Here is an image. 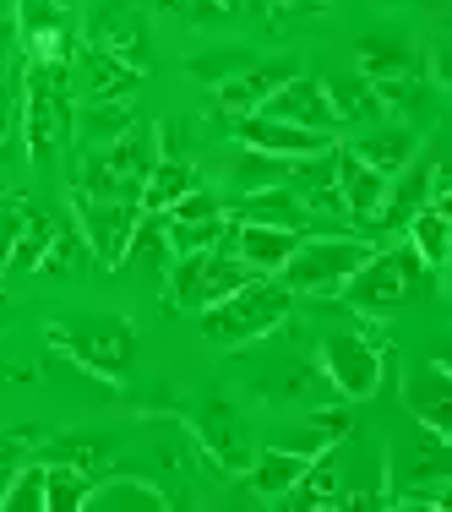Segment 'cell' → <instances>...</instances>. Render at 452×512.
Listing matches in <instances>:
<instances>
[{
    "mask_svg": "<svg viewBox=\"0 0 452 512\" xmlns=\"http://www.w3.org/2000/svg\"><path fill=\"white\" fill-rule=\"evenodd\" d=\"M88 44L126 66H148V17H142L137 0H99L88 17Z\"/></svg>",
    "mask_w": 452,
    "mask_h": 512,
    "instance_id": "8",
    "label": "cell"
},
{
    "mask_svg": "<svg viewBox=\"0 0 452 512\" xmlns=\"http://www.w3.org/2000/svg\"><path fill=\"white\" fill-rule=\"evenodd\" d=\"M0 507L6 512H44V463H22L11 474V485L0 491Z\"/></svg>",
    "mask_w": 452,
    "mask_h": 512,
    "instance_id": "32",
    "label": "cell"
},
{
    "mask_svg": "<svg viewBox=\"0 0 452 512\" xmlns=\"http://www.w3.org/2000/svg\"><path fill=\"white\" fill-rule=\"evenodd\" d=\"M322 371L344 398H371L382 382V349L365 333H327L322 338Z\"/></svg>",
    "mask_w": 452,
    "mask_h": 512,
    "instance_id": "9",
    "label": "cell"
},
{
    "mask_svg": "<svg viewBox=\"0 0 452 512\" xmlns=\"http://www.w3.org/2000/svg\"><path fill=\"white\" fill-rule=\"evenodd\" d=\"M409 246L420 251V262L425 267H442L447 262V246H452V218H447V191H442V180H436V191H431V202L420 207V213L409 218Z\"/></svg>",
    "mask_w": 452,
    "mask_h": 512,
    "instance_id": "20",
    "label": "cell"
},
{
    "mask_svg": "<svg viewBox=\"0 0 452 512\" xmlns=\"http://www.w3.org/2000/svg\"><path fill=\"white\" fill-rule=\"evenodd\" d=\"M71 93H66V66H44V60H33L28 71V88H22V148L39 169H50L60 148L71 142Z\"/></svg>",
    "mask_w": 452,
    "mask_h": 512,
    "instance_id": "3",
    "label": "cell"
},
{
    "mask_svg": "<svg viewBox=\"0 0 452 512\" xmlns=\"http://www.w3.org/2000/svg\"><path fill=\"white\" fill-rule=\"evenodd\" d=\"M22 33L33 44V60L66 66V11H60V0H22Z\"/></svg>",
    "mask_w": 452,
    "mask_h": 512,
    "instance_id": "19",
    "label": "cell"
},
{
    "mask_svg": "<svg viewBox=\"0 0 452 512\" xmlns=\"http://www.w3.org/2000/svg\"><path fill=\"white\" fill-rule=\"evenodd\" d=\"M22 463H28V442H22V436H0V491L11 485V474H17Z\"/></svg>",
    "mask_w": 452,
    "mask_h": 512,
    "instance_id": "35",
    "label": "cell"
},
{
    "mask_svg": "<svg viewBox=\"0 0 452 512\" xmlns=\"http://www.w3.org/2000/svg\"><path fill=\"white\" fill-rule=\"evenodd\" d=\"M71 207H77V224H82V235H88L93 256H99L104 267L126 262V240L142 218V202L137 197H82V191H71Z\"/></svg>",
    "mask_w": 452,
    "mask_h": 512,
    "instance_id": "7",
    "label": "cell"
},
{
    "mask_svg": "<svg viewBox=\"0 0 452 512\" xmlns=\"http://www.w3.org/2000/svg\"><path fill=\"white\" fill-rule=\"evenodd\" d=\"M305 463H311L305 453H289V447H267V453H256L251 469H246V474H251V491H256V496H284L289 485H295L300 474H305Z\"/></svg>",
    "mask_w": 452,
    "mask_h": 512,
    "instance_id": "25",
    "label": "cell"
},
{
    "mask_svg": "<svg viewBox=\"0 0 452 512\" xmlns=\"http://www.w3.org/2000/svg\"><path fill=\"white\" fill-rule=\"evenodd\" d=\"M164 278H169V300H175V306L202 311V306H213V300H224L229 289H240V284H246V278H251V267L240 262L235 251L207 246V251H186V256H175Z\"/></svg>",
    "mask_w": 452,
    "mask_h": 512,
    "instance_id": "5",
    "label": "cell"
},
{
    "mask_svg": "<svg viewBox=\"0 0 452 512\" xmlns=\"http://www.w3.org/2000/svg\"><path fill=\"white\" fill-rule=\"evenodd\" d=\"M240 218H251V224H278V229H300L311 224V207H305L289 186H267V191H251L246 202H240Z\"/></svg>",
    "mask_w": 452,
    "mask_h": 512,
    "instance_id": "22",
    "label": "cell"
},
{
    "mask_svg": "<svg viewBox=\"0 0 452 512\" xmlns=\"http://www.w3.org/2000/svg\"><path fill=\"white\" fill-rule=\"evenodd\" d=\"M333 180H338V197H344L349 218H376V207L387 197V175H376L371 164H360L349 148L333 153Z\"/></svg>",
    "mask_w": 452,
    "mask_h": 512,
    "instance_id": "16",
    "label": "cell"
},
{
    "mask_svg": "<svg viewBox=\"0 0 452 512\" xmlns=\"http://www.w3.org/2000/svg\"><path fill=\"white\" fill-rule=\"evenodd\" d=\"M436 180H442V164H420V169H409V175H403L398 186L387 180V197H382V207H376V224H382V229H403L425 202H431Z\"/></svg>",
    "mask_w": 452,
    "mask_h": 512,
    "instance_id": "18",
    "label": "cell"
},
{
    "mask_svg": "<svg viewBox=\"0 0 452 512\" xmlns=\"http://www.w3.org/2000/svg\"><path fill=\"white\" fill-rule=\"evenodd\" d=\"M300 229H278V224H251V218H240V224L224 229V251H235L240 262L251 267V273H278V267L295 256L300 246Z\"/></svg>",
    "mask_w": 452,
    "mask_h": 512,
    "instance_id": "11",
    "label": "cell"
},
{
    "mask_svg": "<svg viewBox=\"0 0 452 512\" xmlns=\"http://www.w3.org/2000/svg\"><path fill=\"white\" fill-rule=\"evenodd\" d=\"M77 82H82V93H88V99L109 104V99H131V93H137V82H142V71L126 66V60H115V55H104V50H93V44H82Z\"/></svg>",
    "mask_w": 452,
    "mask_h": 512,
    "instance_id": "15",
    "label": "cell"
},
{
    "mask_svg": "<svg viewBox=\"0 0 452 512\" xmlns=\"http://www.w3.org/2000/svg\"><path fill=\"white\" fill-rule=\"evenodd\" d=\"M88 507H153V512H164L169 502H164V496H158L153 491V485H131V480H104V485H93V491H88Z\"/></svg>",
    "mask_w": 452,
    "mask_h": 512,
    "instance_id": "31",
    "label": "cell"
},
{
    "mask_svg": "<svg viewBox=\"0 0 452 512\" xmlns=\"http://www.w3.org/2000/svg\"><path fill=\"white\" fill-rule=\"evenodd\" d=\"M50 338L66 349L71 360H82L99 376H126L131 360H137V333H131L120 316H88V322H66L50 327Z\"/></svg>",
    "mask_w": 452,
    "mask_h": 512,
    "instance_id": "6",
    "label": "cell"
},
{
    "mask_svg": "<svg viewBox=\"0 0 452 512\" xmlns=\"http://www.w3.org/2000/svg\"><path fill=\"white\" fill-rule=\"evenodd\" d=\"M289 164H295V158L246 148L235 158V191H240V197H251V191H267V186H289Z\"/></svg>",
    "mask_w": 452,
    "mask_h": 512,
    "instance_id": "29",
    "label": "cell"
},
{
    "mask_svg": "<svg viewBox=\"0 0 452 512\" xmlns=\"http://www.w3.org/2000/svg\"><path fill=\"white\" fill-rule=\"evenodd\" d=\"M295 306V289L284 278H267V273H251L240 289H229L224 300L202 306V333L213 344H251V338H267L278 322Z\"/></svg>",
    "mask_w": 452,
    "mask_h": 512,
    "instance_id": "1",
    "label": "cell"
},
{
    "mask_svg": "<svg viewBox=\"0 0 452 512\" xmlns=\"http://www.w3.org/2000/svg\"><path fill=\"white\" fill-rule=\"evenodd\" d=\"M360 71L365 82H398L414 71V55L398 39H360Z\"/></svg>",
    "mask_w": 452,
    "mask_h": 512,
    "instance_id": "30",
    "label": "cell"
},
{
    "mask_svg": "<svg viewBox=\"0 0 452 512\" xmlns=\"http://www.w3.org/2000/svg\"><path fill=\"white\" fill-rule=\"evenodd\" d=\"M71 126H82V137H88L93 148H104V142L126 137L137 120H131V99H109V104L93 99L88 109H82V115H71Z\"/></svg>",
    "mask_w": 452,
    "mask_h": 512,
    "instance_id": "28",
    "label": "cell"
},
{
    "mask_svg": "<svg viewBox=\"0 0 452 512\" xmlns=\"http://www.w3.org/2000/svg\"><path fill=\"white\" fill-rule=\"evenodd\" d=\"M93 491V474L71 469V463H44V512H82Z\"/></svg>",
    "mask_w": 452,
    "mask_h": 512,
    "instance_id": "27",
    "label": "cell"
},
{
    "mask_svg": "<svg viewBox=\"0 0 452 512\" xmlns=\"http://www.w3.org/2000/svg\"><path fill=\"white\" fill-rule=\"evenodd\" d=\"M0 17H6V0H0Z\"/></svg>",
    "mask_w": 452,
    "mask_h": 512,
    "instance_id": "36",
    "label": "cell"
},
{
    "mask_svg": "<svg viewBox=\"0 0 452 512\" xmlns=\"http://www.w3.org/2000/svg\"><path fill=\"white\" fill-rule=\"evenodd\" d=\"M126 262H137L142 273H153V278L169 273L175 246H169V235H164V213H142L137 218V229H131V240H126ZM126 262H120V267H126Z\"/></svg>",
    "mask_w": 452,
    "mask_h": 512,
    "instance_id": "24",
    "label": "cell"
},
{
    "mask_svg": "<svg viewBox=\"0 0 452 512\" xmlns=\"http://www.w3.org/2000/svg\"><path fill=\"white\" fill-rule=\"evenodd\" d=\"M251 115L284 120V126H305V131H327V137L338 131V109L327 99V82L305 77V71H295L278 93H267L262 109H251Z\"/></svg>",
    "mask_w": 452,
    "mask_h": 512,
    "instance_id": "10",
    "label": "cell"
},
{
    "mask_svg": "<svg viewBox=\"0 0 452 512\" xmlns=\"http://www.w3.org/2000/svg\"><path fill=\"white\" fill-rule=\"evenodd\" d=\"M365 256H371L365 240H349V235H305L300 246H295V256L278 267V278H284L295 295H338Z\"/></svg>",
    "mask_w": 452,
    "mask_h": 512,
    "instance_id": "4",
    "label": "cell"
},
{
    "mask_svg": "<svg viewBox=\"0 0 452 512\" xmlns=\"http://www.w3.org/2000/svg\"><path fill=\"white\" fill-rule=\"evenodd\" d=\"M295 60H267V66H246L240 77H229V82H218L213 88V99H218V109H229V115H251V109H262V99L267 93H278L289 77H295Z\"/></svg>",
    "mask_w": 452,
    "mask_h": 512,
    "instance_id": "14",
    "label": "cell"
},
{
    "mask_svg": "<svg viewBox=\"0 0 452 512\" xmlns=\"http://www.w3.org/2000/svg\"><path fill=\"white\" fill-rule=\"evenodd\" d=\"M235 137L246 142V148H262V153H278V158H311V153L333 148L327 131L284 126V120H267V115H240L235 120Z\"/></svg>",
    "mask_w": 452,
    "mask_h": 512,
    "instance_id": "13",
    "label": "cell"
},
{
    "mask_svg": "<svg viewBox=\"0 0 452 512\" xmlns=\"http://www.w3.org/2000/svg\"><path fill=\"white\" fill-rule=\"evenodd\" d=\"M197 436H202L207 453H213L218 469H229V474H246L251 469V458H256L251 431H246V420H240L229 404H207L197 414Z\"/></svg>",
    "mask_w": 452,
    "mask_h": 512,
    "instance_id": "12",
    "label": "cell"
},
{
    "mask_svg": "<svg viewBox=\"0 0 452 512\" xmlns=\"http://www.w3.org/2000/svg\"><path fill=\"white\" fill-rule=\"evenodd\" d=\"M50 458H55V463H71V469H82V474H93V469L109 458V442H99V436L88 442V436L77 431V436H60V442L50 447Z\"/></svg>",
    "mask_w": 452,
    "mask_h": 512,
    "instance_id": "33",
    "label": "cell"
},
{
    "mask_svg": "<svg viewBox=\"0 0 452 512\" xmlns=\"http://www.w3.org/2000/svg\"><path fill=\"white\" fill-rule=\"evenodd\" d=\"M409 409L420 414L425 431H452V398H447V371L442 365H420V371L409 376Z\"/></svg>",
    "mask_w": 452,
    "mask_h": 512,
    "instance_id": "21",
    "label": "cell"
},
{
    "mask_svg": "<svg viewBox=\"0 0 452 512\" xmlns=\"http://www.w3.org/2000/svg\"><path fill=\"white\" fill-rule=\"evenodd\" d=\"M354 158H360V164H371L376 175H403V169H409V158H414V131L409 126H398V131H371V137H360L349 148Z\"/></svg>",
    "mask_w": 452,
    "mask_h": 512,
    "instance_id": "23",
    "label": "cell"
},
{
    "mask_svg": "<svg viewBox=\"0 0 452 512\" xmlns=\"http://www.w3.org/2000/svg\"><path fill=\"white\" fill-rule=\"evenodd\" d=\"M17 137H22V88L11 77V82H0V158L17 148Z\"/></svg>",
    "mask_w": 452,
    "mask_h": 512,
    "instance_id": "34",
    "label": "cell"
},
{
    "mask_svg": "<svg viewBox=\"0 0 452 512\" xmlns=\"http://www.w3.org/2000/svg\"><path fill=\"white\" fill-rule=\"evenodd\" d=\"M186 191H197V164H191L186 153H158L137 202H142V213H164V207H175Z\"/></svg>",
    "mask_w": 452,
    "mask_h": 512,
    "instance_id": "17",
    "label": "cell"
},
{
    "mask_svg": "<svg viewBox=\"0 0 452 512\" xmlns=\"http://www.w3.org/2000/svg\"><path fill=\"white\" fill-rule=\"evenodd\" d=\"M431 273H436V267H425L414 246L371 251V256H365V262L349 273V284L338 289V295H344L354 311L387 316V311L409 306L414 295H431Z\"/></svg>",
    "mask_w": 452,
    "mask_h": 512,
    "instance_id": "2",
    "label": "cell"
},
{
    "mask_svg": "<svg viewBox=\"0 0 452 512\" xmlns=\"http://www.w3.org/2000/svg\"><path fill=\"white\" fill-rule=\"evenodd\" d=\"M284 496H289V507H338V502H344V496H338V463H333V453L322 447Z\"/></svg>",
    "mask_w": 452,
    "mask_h": 512,
    "instance_id": "26",
    "label": "cell"
}]
</instances>
